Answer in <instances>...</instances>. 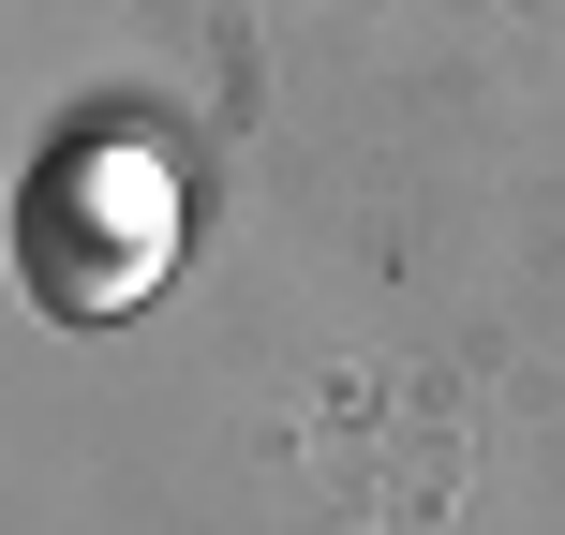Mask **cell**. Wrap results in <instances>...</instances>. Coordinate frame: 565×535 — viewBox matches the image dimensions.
<instances>
[{"instance_id":"1","label":"cell","mask_w":565,"mask_h":535,"mask_svg":"<svg viewBox=\"0 0 565 535\" xmlns=\"http://www.w3.org/2000/svg\"><path fill=\"white\" fill-rule=\"evenodd\" d=\"M30 298L45 312H135L149 282H164V254H179V179L149 164L135 135H75L45 179H30Z\"/></svg>"}]
</instances>
